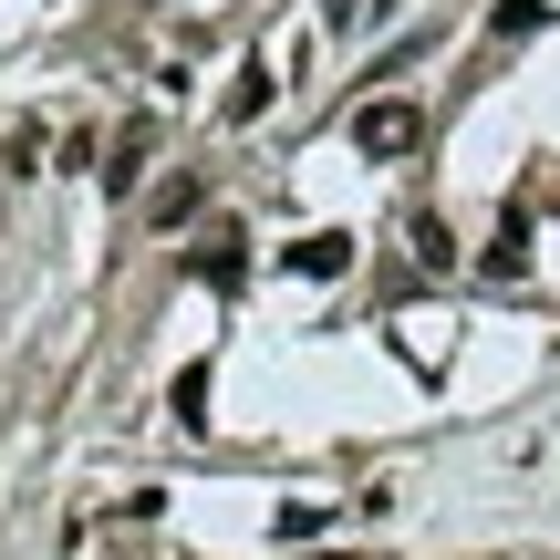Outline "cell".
Instances as JSON below:
<instances>
[{"label": "cell", "instance_id": "1", "mask_svg": "<svg viewBox=\"0 0 560 560\" xmlns=\"http://www.w3.org/2000/svg\"><path fill=\"white\" fill-rule=\"evenodd\" d=\"M416 136H425V115H416V104H395V94L353 115V145H363V156H416Z\"/></svg>", "mask_w": 560, "mask_h": 560}, {"label": "cell", "instance_id": "2", "mask_svg": "<svg viewBox=\"0 0 560 560\" xmlns=\"http://www.w3.org/2000/svg\"><path fill=\"white\" fill-rule=\"evenodd\" d=\"M145 156H156V115H125V125H115V145H104V166H94L104 198H125V187L145 177Z\"/></svg>", "mask_w": 560, "mask_h": 560}, {"label": "cell", "instance_id": "3", "mask_svg": "<svg viewBox=\"0 0 560 560\" xmlns=\"http://www.w3.org/2000/svg\"><path fill=\"white\" fill-rule=\"evenodd\" d=\"M198 280H208L219 301L249 280V240H240V229H208V240H198Z\"/></svg>", "mask_w": 560, "mask_h": 560}, {"label": "cell", "instance_id": "4", "mask_svg": "<svg viewBox=\"0 0 560 560\" xmlns=\"http://www.w3.org/2000/svg\"><path fill=\"white\" fill-rule=\"evenodd\" d=\"M291 270L301 280H342L353 270V240H342V229H312V240H291Z\"/></svg>", "mask_w": 560, "mask_h": 560}, {"label": "cell", "instance_id": "5", "mask_svg": "<svg viewBox=\"0 0 560 560\" xmlns=\"http://www.w3.org/2000/svg\"><path fill=\"white\" fill-rule=\"evenodd\" d=\"M208 395H219V363H187V374L166 384V416H177L187 436H198V425H208Z\"/></svg>", "mask_w": 560, "mask_h": 560}, {"label": "cell", "instance_id": "6", "mask_svg": "<svg viewBox=\"0 0 560 560\" xmlns=\"http://www.w3.org/2000/svg\"><path fill=\"white\" fill-rule=\"evenodd\" d=\"M488 280H529V208L499 219V240H488Z\"/></svg>", "mask_w": 560, "mask_h": 560}, {"label": "cell", "instance_id": "7", "mask_svg": "<svg viewBox=\"0 0 560 560\" xmlns=\"http://www.w3.org/2000/svg\"><path fill=\"white\" fill-rule=\"evenodd\" d=\"M198 208H208V187H198V177L177 166V177H166L156 198H145V219H156V229H177V219H198Z\"/></svg>", "mask_w": 560, "mask_h": 560}, {"label": "cell", "instance_id": "8", "mask_svg": "<svg viewBox=\"0 0 560 560\" xmlns=\"http://www.w3.org/2000/svg\"><path fill=\"white\" fill-rule=\"evenodd\" d=\"M270 94H280V83H270V62L249 52V73H240V94H229V125H260V115H270Z\"/></svg>", "mask_w": 560, "mask_h": 560}, {"label": "cell", "instance_id": "9", "mask_svg": "<svg viewBox=\"0 0 560 560\" xmlns=\"http://www.w3.org/2000/svg\"><path fill=\"white\" fill-rule=\"evenodd\" d=\"M322 520H332V509H322V499H291V509H280V540H312Z\"/></svg>", "mask_w": 560, "mask_h": 560}, {"label": "cell", "instance_id": "10", "mask_svg": "<svg viewBox=\"0 0 560 560\" xmlns=\"http://www.w3.org/2000/svg\"><path fill=\"white\" fill-rule=\"evenodd\" d=\"M529 21H540V0H499V11H488V32L509 42V32H529Z\"/></svg>", "mask_w": 560, "mask_h": 560}]
</instances>
